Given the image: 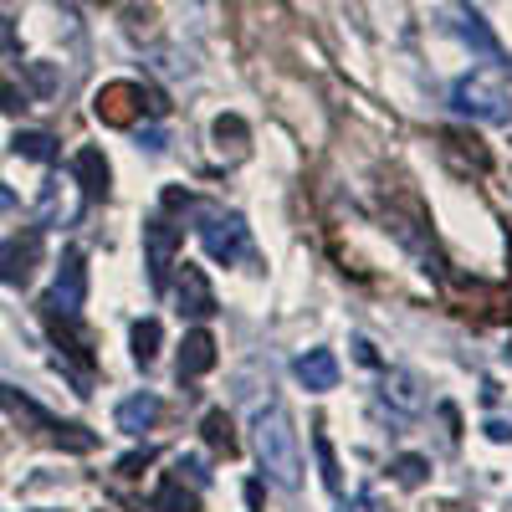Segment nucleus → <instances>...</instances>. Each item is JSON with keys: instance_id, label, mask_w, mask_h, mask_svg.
I'll list each match as a JSON object with an SVG mask.
<instances>
[{"instance_id": "obj_10", "label": "nucleus", "mask_w": 512, "mask_h": 512, "mask_svg": "<svg viewBox=\"0 0 512 512\" xmlns=\"http://www.w3.org/2000/svg\"><path fill=\"white\" fill-rule=\"evenodd\" d=\"M72 180L82 185V195L88 200H108V180H113V169H108V159H103V149H77L72 154Z\"/></svg>"}, {"instance_id": "obj_9", "label": "nucleus", "mask_w": 512, "mask_h": 512, "mask_svg": "<svg viewBox=\"0 0 512 512\" xmlns=\"http://www.w3.org/2000/svg\"><path fill=\"white\" fill-rule=\"evenodd\" d=\"M180 277H175V297H180V313L190 318H216L221 303H216V292H210V277L195 267V262H175Z\"/></svg>"}, {"instance_id": "obj_31", "label": "nucleus", "mask_w": 512, "mask_h": 512, "mask_svg": "<svg viewBox=\"0 0 512 512\" xmlns=\"http://www.w3.org/2000/svg\"><path fill=\"white\" fill-rule=\"evenodd\" d=\"M31 82H36L41 93H52V67H31Z\"/></svg>"}, {"instance_id": "obj_2", "label": "nucleus", "mask_w": 512, "mask_h": 512, "mask_svg": "<svg viewBox=\"0 0 512 512\" xmlns=\"http://www.w3.org/2000/svg\"><path fill=\"white\" fill-rule=\"evenodd\" d=\"M451 108L461 118H477V123H507L512 118V98L497 77L487 72H472V77H461L456 88H451Z\"/></svg>"}, {"instance_id": "obj_24", "label": "nucleus", "mask_w": 512, "mask_h": 512, "mask_svg": "<svg viewBox=\"0 0 512 512\" xmlns=\"http://www.w3.org/2000/svg\"><path fill=\"white\" fill-rule=\"evenodd\" d=\"M210 134H216V144H221V149H226V144H231V149H241V144L251 139V128H246V118H236V113H221Z\"/></svg>"}, {"instance_id": "obj_16", "label": "nucleus", "mask_w": 512, "mask_h": 512, "mask_svg": "<svg viewBox=\"0 0 512 512\" xmlns=\"http://www.w3.org/2000/svg\"><path fill=\"white\" fill-rule=\"evenodd\" d=\"M159 410H164L159 395H134V400H123V405H118V431H123V436H144L149 425L159 420Z\"/></svg>"}, {"instance_id": "obj_28", "label": "nucleus", "mask_w": 512, "mask_h": 512, "mask_svg": "<svg viewBox=\"0 0 512 512\" xmlns=\"http://www.w3.org/2000/svg\"><path fill=\"white\" fill-rule=\"evenodd\" d=\"M354 359H359V364H369V369H379V354H374L369 338H354Z\"/></svg>"}, {"instance_id": "obj_13", "label": "nucleus", "mask_w": 512, "mask_h": 512, "mask_svg": "<svg viewBox=\"0 0 512 512\" xmlns=\"http://www.w3.org/2000/svg\"><path fill=\"white\" fill-rule=\"evenodd\" d=\"M216 369V333L210 328H190L180 344V379H200Z\"/></svg>"}, {"instance_id": "obj_8", "label": "nucleus", "mask_w": 512, "mask_h": 512, "mask_svg": "<svg viewBox=\"0 0 512 512\" xmlns=\"http://www.w3.org/2000/svg\"><path fill=\"white\" fill-rule=\"evenodd\" d=\"M200 241H205V251L216 256V262H246L251 256V236H246V221L241 216H210L205 226H200Z\"/></svg>"}, {"instance_id": "obj_14", "label": "nucleus", "mask_w": 512, "mask_h": 512, "mask_svg": "<svg viewBox=\"0 0 512 512\" xmlns=\"http://www.w3.org/2000/svg\"><path fill=\"white\" fill-rule=\"evenodd\" d=\"M0 410H6L11 420H21V425H31V431H47V436L57 431V415H47L31 395H21L16 384H6V379H0Z\"/></svg>"}, {"instance_id": "obj_17", "label": "nucleus", "mask_w": 512, "mask_h": 512, "mask_svg": "<svg viewBox=\"0 0 512 512\" xmlns=\"http://www.w3.org/2000/svg\"><path fill=\"white\" fill-rule=\"evenodd\" d=\"M200 436H205V446L216 456H236V425H231L226 410H205L200 415Z\"/></svg>"}, {"instance_id": "obj_6", "label": "nucleus", "mask_w": 512, "mask_h": 512, "mask_svg": "<svg viewBox=\"0 0 512 512\" xmlns=\"http://www.w3.org/2000/svg\"><path fill=\"white\" fill-rule=\"evenodd\" d=\"M41 226H26V231H16L6 246H0V282H11V287H26L31 282V272L41 267Z\"/></svg>"}, {"instance_id": "obj_15", "label": "nucleus", "mask_w": 512, "mask_h": 512, "mask_svg": "<svg viewBox=\"0 0 512 512\" xmlns=\"http://www.w3.org/2000/svg\"><path fill=\"white\" fill-rule=\"evenodd\" d=\"M456 31H461V41H466V47H472L477 57H487V62H502V41L492 36V26L482 21V11L461 6V11H456Z\"/></svg>"}, {"instance_id": "obj_12", "label": "nucleus", "mask_w": 512, "mask_h": 512, "mask_svg": "<svg viewBox=\"0 0 512 512\" xmlns=\"http://www.w3.org/2000/svg\"><path fill=\"white\" fill-rule=\"evenodd\" d=\"M292 374H297V384H303V390H313V395L338 390V359H333L328 349H308L303 359L292 364Z\"/></svg>"}, {"instance_id": "obj_20", "label": "nucleus", "mask_w": 512, "mask_h": 512, "mask_svg": "<svg viewBox=\"0 0 512 512\" xmlns=\"http://www.w3.org/2000/svg\"><path fill=\"white\" fill-rule=\"evenodd\" d=\"M159 344H164V328H159V318H139L134 323V364H154L159 359Z\"/></svg>"}, {"instance_id": "obj_30", "label": "nucleus", "mask_w": 512, "mask_h": 512, "mask_svg": "<svg viewBox=\"0 0 512 512\" xmlns=\"http://www.w3.org/2000/svg\"><path fill=\"white\" fill-rule=\"evenodd\" d=\"M487 436L492 441H512V425L507 420H487Z\"/></svg>"}, {"instance_id": "obj_25", "label": "nucleus", "mask_w": 512, "mask_h": 512, "mask_svg": "<svg viewBox=\"0 0 512 512\" xmlns=\"http://www.w3.org/2000/svg\"><path fill=\"white\" fill-rule=\"evenodd\" d=\"M154 456H159L154 446H139V451H128V456L118 461V477H144L149 466H154Z\"/></svg>"}, {"instance_id": "obj_11", "label": "nucleus", "mask_w": 512, "mask_h": 512, "mask_svg": "<svg viewBox=\"0 0 512 512\" xmlns=\"http://www.w3.org/2000/svg\"><path fill=\"white\" fill-rule=\"evenodd\" d=\"M47 323H52V338L62 344V354L77 359L82 369H93V333L77 323V313H47Z\"/></svg>"}, {"instance_id": "obj_33", "label": "nucleus", "mask_w": 512, "mask_h": 512, "mask_svg": "<svg viewBox=\"0 0 512 512\" xmlns=\"http://www.w3.org/2000/svg\"><path fill=\"white\" fill-rule=\"evenodd\" d=\"M0 52H16V36H11V26L0 21Z\"/></svg>"}, {"instance_id": "obj_3", "label": "nucleus", "mask_w": 512, "mask_h": 512, "mask_svg": "<svg viewBox=\"0 0 512 512\" xmlns=\"http://www.w3.org/2000/svg\"><path fill=\"white\" fill-rule=\"evenodd\" d=\"M180 241H185V231L169 216L144 221V267H149V287L154 292L169 287V272H175V262H180Z\"/></svg>"}, {"instance_id": "obj_21", "label": "nucleus", "mask_w": 512, "mask_h": 512, "mask_svg": "<svg viewBox=\"0 0 512 512\" xmlns=\"http://www.w3.org/2000/svg\"><path fill=\"white\" fill-rule=\"evenodd\" d=\"M154 507H159V512H200V497H195V492H185V482H180V477H169V482L154 492Z\"/></svg>"}, {"instance_id": "obj_18", "label": "nucleus", "mask_w": 512, "mask_h": 512, "mask_svg": "<svg viewBox=\"0 0 512 512\" xmlns=\"http://www.w3.org/2000/svg\"><path fill=\"white\" fill-rule=\"evenodd\" d=\"M11 149H16L21 159H36V164H52V159L62 154V144H57L52 134H41V128H21V134L11 139Z\"/></svg>"}, {"instance_id": "obj_32", "label": "nucleus", "mask_w": 512, "mask_h": 512, "mask_svg": "<svg viewBox=\"0 0 512 512\" xmlns=\"http://www.w3.org/2000/svg\"><path fill=\"white\" fill-rule=\"evenodd\" d=\"M139 144H144V149H154V154H159V149H164V134H159V128H149V134H139Z\"/></svg>"}, {"instance_id": "obj_29", "label": "nucleus", "mask_w": 512, "mask_h": 512, "mask_svg": "<svg viewBox=\"0 0 512 512\" xmlns=\"http://www.w3.org/2000/svg\"><path fill=\"white\" fill-rule=\"evenodd\" d=\"M180 472H190L195 482H205V477H210V472H205V461H200V456H180Z\"/></svg>"}, {"instance_id": "obj_23", "label": "nucleus", "mask_w": 512, "mask_h": 512, "mask_svg": "<svg viewBox=\"0 0 512 512\" xmlns=\"http://www.w3.org/2000/svg\"><path fill=\"white\" fill-rule=\"evenodd\" d=\"M390 477H395L400 487H420L425 477H431V461H425V456H395V461H390Z\"/></svg>"}, {"instance_id": "obj_26", "label": "nucleus", "mask_w": 512, "mask_h": 512, "mask_svg": "<svg viewBox=\"0 0 512 512\" xmlns=\"http://www.w3.org/2000/svg\"><path fill=\"white\" fill-rule=\"evenodd\" d=\"M0 108H6V113H21V108H26V93H16L11 82H6V88H0Z\"/></svg>"}, {"instance_id": "obj_7", "label": "nucleus", "mask_w": 512, "mask_h": 512, "mask_svg": "<svg viewBox=\"0 0 512 512\" xmlns=\"http://www.w3.org/2000/svg\"><path fill=\"white\" fill-rule=\"evenodd\" d=\"M88 303V267H82V251H62V267H57V282L47 292V313H77Z\"/></svg>"}, {"instance_id": "obj_1", "label": "nucleus", "mask_w": 512, "mask_h": 512, "mask_svg": "<svg viewBox=\"0 0 512 512\" xmlns=\"http://www.w3.org/2000/svg\"><path fill=\"white\" fill-rule=\"evenodd\" d=\"M251 446H256V461H262V472L297 492L303 487V446H297V431H292V415L282 405H262L251 420Z\"/></svg>"}, {"instance_id": "obj_22", "label": "nucleus", "mask_w": 512, "mask_h": 512, "mask_svg": "<svg viewBox=\"0 0 512 512\" xmlns=\"http://www.w3.org/2000/svg\"><path fill=\"white\" fill-rule=\"evenodd\" d=\"M313 451H318V472H323V487H328V492H344V472H338V456H333V446H328V436H323V425L313 431Z\"/></svg>"}, {"instance_id": "obj_19", "label": "nucleus", "mask_w": 512, "mask_h": 512, "mask_svg": "<svg viewBox=\"0 0 512 512\" xmlns=\"http://www.w3.org/2000/svg\"><path fill=\"white\" fill-rule=\"evenodd\" d=\"M384 400H390L395 410H405V415H415V410L425 405L415 374H384Z\"/></svg>"}, {"instance_id": "obj_27", "label": "nucleus", "mask_w": 512, "mask_h": 512, "mask_svg": "<svg viewBox=\"0 0 512 512\" xmlns=\"http://www.w3.org/2000/svg\"><path fill=\"white\" fill-rule=\"evenodd\" d=\"M164 205L169 210H195V195L190 190H164Z\"/></svg>"}, {"instance_id": "obj_34", "label": "nucleus", "mask_w": 512, "mask_h": 512, "mask_svg": "<svg viewBox=\"0 0 512 512\" xmlns=\"http://www.w3.org/2000/svg\"><path fill=\"white\" fill-rule=\"evenodd\" d=\"M11 205H16V195L6 190V180H0V210H11Z\"/></svg>"}, {"instance_id": "obj_5", "label": "nucleus", "mask_w": 512, "mask_h": 512, "mask_svg": "<svg viewBox=\"0 0 512 512\" xmlns=\"http://www.w3.org/2000/svg\"><path fill=\"white\" fill-rule=\"evenodd\" d=\"M441 159H446V169L456 180H482L487 169H492V149L477 139V134H466V128H446L441 134Z\"/></svg>"}, {"instance_id": "obj_4", "label": "nucleus", "mask_w": 512, "mask_h": 512, "mask_svg": "<svg viewBox=\"0 0 512 512\" xmlns=\"http://www.w3.org/2000/svg\"><path fill=\"white\" fill-rule=\"evenodd\" d=\"M144 108H149V88H144V82H128V77L103 82L98 98H93V113H98L108 128H134Z\"/></svg>"}]
</instances>
